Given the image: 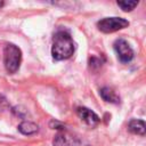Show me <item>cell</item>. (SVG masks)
<instances>
[{
  "label": "cell",
  "instance_id": "1",
  "mask_svg": "<svg viewBox=\"0 0 146 146\" xmlns=\"http://www.w3.org/2000/svg\"><path fill=\"white\" fill-rule=\"evenodd\" d=\"M74 52V42L67 31H57L52 39L51 55L56 60L68 59Z\"/></svg>",
  "mask_w": 146,
  "mask_h": 146
},
{
  "label": "cell",
  "instance_id": "8",
  "mask_svg": "<svg viewBox=\"0 0 146 146\" xmlns=\"http://www.w3.org/2000/svg\"><path fill=\"white\" fill-rule=\"evenodd\" d=\"M99 95L100 97L107 102V103H112V104H117L120 102V97L115 94V91L108 87H104L99 90Z\"/></svg>",
  "mask_w": 146,
  "mask_h": 146
},
{
  "label": "cell",
  "instance_id": "6",
  "mask_svg": "<svg viewBox=\"0 0 146 146\" xmlns=\"http://www.w3.org/2000/svg\"><path fill=\"white\" fill-rule=\"evenodd\" d=\"M76 114L82 121H84L90 127H97L100 122V117L94 111L89 110L88 107H83V106L78 107L76 108Z\"/></svg>",
  "mask_w": 146,
  "mask_h": 146
},
{
  "label": "cell",
  "instance_id": "3",
  "mask_svg": "<svg viewBox=\"0 0 146 146\" xmlns=\"http://www.w3.org/2000/svg\"><path fill=\"white\" fill-rule=\"evenodd\" d=\"M129 26V22L122 17H105L97 23V27L100 32L113 33L123 30Z\"/></svg>",
  "mask_w": 146,
  "mask_h": 146
},
{
  "label": "cell",
  "instance_id": "5",
  "mask_svg": "<svg viewBox=\"0 0 146 146\" xmlns=\"http://www.w3.org/2000/svg\"><path fill=\"white\" fill-rule=\"evenodd\" d=\"M80 139L72 132L63 129L60 130L52 140V146H79Z\"/></svg>",
  "mask_w": 146,
  "mask_h": 146
},
{
  "label": "cell",
  "instance_id": "2",
  "mask_svg": "<svg viewBox=\"0 0 146 146\" xmlns=\"http://www.w3.org/2000/svg\"><path fill=\"white\" fill-rule=\"evenodd\" d=\"M22 63V50L14 43H7L3 48V64L9 74L18 71Z\"/></svg>",
  "mask_w": 146,
  "mask_h": 146
},
{
  "label": "cell",
  "instance_id": "12",
  "mask_svg": "<svg viewBox=\"0 0 146 146\" xmlns=\"http://www.w3.org/2000/svg\"><path fill=\"white\" fill-rule=\"evenodd\" d=\"M3 6H5V2L3 1H0V8H2Z\"/></svg>",
  "mask_w": 146,
  "mask_h": 146
},
{
  "label": "cell",
  "instance_id": "7",
  "mask_svg": "<svg viewBox=\"0 0 146 146\" xmlns=\"http://www.w3.org/2000/svg\"><path fill=\"white\" fill-rule=\"evenodd\" d=\"M38 130H39V125L31 121H23L18 124V131L25 136L34 135L38 132Z\"/></svg>",
  "mask_w": 146,
  "mask_h": 146
},
{
  "label": "cell",
  "instance_id": "4",
  "mask_svg": "<svg viewBox=\"0 0 146 146\" xmlns=\"http://www.w3.org/2000/svg\"><path fill=\"white\" fill-rule=\"evenodd\" d=\"M114 50L116 52V56H117L119 60L123 64H127V63L131 62L133 56H135L133 49L128 43V41L124 40V39H117L114 42Z\"/></svg>",
  "mask_w": 146,
  "mask_h": 146
},
{
  "label": "cell",
  "instance_id": "11",
  "mask_svg": "<svg viewBox=\"0 0 146 146\" xmlns=\"http://www.w3.org/2000/svg\"><path fill=\"white\" fill-rule=\"evenodd\" d=\"M89 65H90V67H100L102 60L98 57H91L89 59Z\"/></svg>",
  "mask_w": 146,
  "mask_h": 146
},
{
  "label": "cell",
  "instance_id": "9",
  "mask_svg": "<svg viewBox=\"0 0 146 146\" xmlns=\"http://www.w3.org/2000/svg\"><path fill=\"white\" fill-rule=\"evenodd\" d=\"M128 130L131 133L135 135H139V136H144L145 135V130H146V125L145 122L143 120H131L128 123Z\"/></svg>",
  "mask_w": 146,
  "mask_h": 146
},
{
  "label": "cell",
  "instance_id": "10",
  "mask_svg": "<svg viewBox=\"0 0 146 146\" xmlns=\"http://www.w3.org/2000/svg\"><path fill=\"white\" fill-rule=\"evenodd\" d=\"M116 3L123 11H131L138 6V1H117Z\"/></svg>",
  "mask_w": 146,
  "mask_h": 146
}]
</instances>
